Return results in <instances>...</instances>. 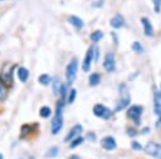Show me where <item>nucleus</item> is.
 <instances>
[{
    "instance_id": "obj_1",
    "label": "nucleus",
    "mask_w": 161,
    "mask_h": 159,
    "mask_svg": "<svg viewBox=\"0 0 161 159\" xmlns=\"http://www.w3.org/2000/svg\"><path fill=\"white\" fill-rule=\"evenodd\" d=\"M63 108H64V100L59 99V101H57L55 115L52 119V134H58L63 128Z\"/></svg>"
},
{
    "instance_id": "obj_2",
    "label": "nucleus",
    "mask_w": 161,
    "mask_h": 159,
    "mask_svg": "<svg viewBox=\"0 0 161 159\" xmlns=\"http://www.w3.org/2000/svg\"><path fill=\"white\" fill-rule=\"evenodd\" d=\"M15 69V65H9V63H5L3 65V69H1V73H0V80L6 85V86H10L13 85V71Z\"/></svg>"
},
{
    "instance_id": "obj_3",
    "label": "nucleus",
    "mask_w": 161,
    "mask_h": 159,
    "mask_svg": "<svg viewBox=\"0 0 161 159\" xmlns=\"http://www.w3.org/2000/svg\"><path fill=\"white\" fill-rule=\"evenodd\" d=\"M77 71H78V60L75 58H73L68 65H67V69H65V79L68 81V84H72L77 76Z\"/></svg>"
},
{
    "instance_id": "obj_4",
    "label": "nucleus",
    "mask_w": 161,
    "mask_h": 159,
    "mask_svg": "<svg viewBox=\"0 0 161 159\" xmlns=\"http://www.w3.org/2000/svg\"><path fill=\"white\" fill-rule=\"evenodd\" d=\"M143 108L141 105H131L127 109V116L135 123V124H140L141 123V115H142Z\"/></svg>"
},
{
    "instance_id": "obj_5",
    "label": "nucleus",
    "mask_w": 161,
    "mask_h": 159,
    "mask_svg": "<svg viewBox=\"0 0 161 159\" xmlns=\"http://www.w3.org/2000/svg\"><path fill=\"white\" fill-rule=\"evenodd\" d=\"M93 114H94L97 118H102V119L107 120V119H109L112 111H111L107 106H104L103 104H96V105L93 106Z\"/></svg>"
},
{
    "instance_id": "obj_6",
    "label": "nucleus",
    "mask_w": 161,
    "mask_h": 159,
    "mask_svg": "<svg viewBox=\"0 0 161 159\" xmlns=\"http://www.w3.org/2000/svg\"><path fill=\"white\" fill-rule=\"evenodd\" d=\"M103 68L107 71H114V69H116V60H114L113 53H106L104 60H103Z\"/></svg>"
},
{
    "instance_id": "obj_7",
    "label": "nucleus",
    "mask_w": 161,
    "mask_h": 159,
    "mask_svg": "<svg viewBox=\"0 0 161 159\" xmlns=\"http://www.w3.org/2000/svg\"><path fill=\"white\" fill-rule=\"evenodd\" d=\"M93 60H94V56H93V46H92L86 53V56H84V60H83V64H82L83 71H88L91 69V65H92Z\"/></svg>"
},
{
    "instance_id": "obj_8",
    "label": "nucleus",
    "mask_w": 161,
    "mask_h": 159,
    "mask_svg": "<svg viewBox=\"0 0 161 159\" xmlns=\"http://www.w3.org/2000/svg\"><path fill=\"white\" fill-rule=\"evenodd\" d=\"M101 145L106 150H114L117 148V143L113 136H104L101 139Z\"/></svg>"
},
{
    "instance_id": "obj_9",
    "label": "nucleus",
    "mask_w": 161,
    "mask_h": 159,
    "mask_svg": "<svg viewBox=\"0 0 161 159\" xmlns=\"http://www.w3.org/2000/svg\"><path fill=\"white\" fill-rule=\"evenodd\" d=\"M80 131H82V125H80V124H75V125H74V126H73V128L69 130V133L65 135L64 141H65V143L72 141L73 139H75L77 136H79Z\"/></svg>"
},
{
    "instance_id": "obj_10",
    "label": "nucleus",
    "mask_w": 161,
    "mask_h": 159,
    "mask_svg": "<svg viewBox=\"0 0 161 159\" xmlns=\"http://www.w3.org/2000/svg\"><path fill=\"white\" fill-rule=\"evenodd\" d=\"M141 23L143 26V33L146 36H152L153 35V26L151 24V21L147 18H141Z\"/></svg>"
},
{
    "instance_id": "obj_11",
    "label": "nucleus",
    "mask_w": 161,
    "mask_h": 159,
    "mask_svg": "<svg viewBox=\"0 0 161 159\" xmlns=\"http://www.w3.org/2000/svg\"><path fill=\"white\" fill-rule=\"evenodd\" d=\"M157 149H158V144H157V143H153V141H148V143L145 145V148H143L145 153H146L147 155H151V156H155V155H156Z\"/></svg>"
},
{
    "instance_id": "obj_12",
    "label": "nucleus",
    "mask_w": 161,
    "mask_h": 159,
    "mask_svg": "<svg viewBox=\"0 0 161 159\" xmlns=\"http://www.w3.org/2000/svg\"><path fill=\"white\" fill-rule=\"evenodd\" d=\"M68 23L69 24H72L75 29H78V30H80L82 28H83V20L80 19V18H78V16H75V15H69L68 16Z\"/></svg>"
},
{
    "instance_id": "obj_13",
    "label": "nucleus",
    "mask_w": 161,
    "mask_h": 159,
    "mask_svg": "<svg viewBox=\"0 0 161 159\" xmlns=\"http://www.w3.org/2000/svg\"><path fill=\"white\" fill-rule=\"evenodd\" d=\"M153 108H155V113L157 115H161V93L160 91H155V95H153Z\"/></svg>"
},
{
    "instance_id": "obj_14",
    "label": "nucleus",
    "mask_w": 161,
    "mask_h": 159,
    "mask_svg": "<svg viewBox=\"0 0 161 159\" xmlns=\"http://www.w3.org/2000/svg\"><path fill=\"white\" fill-rule=\"evenodd\" d=\"M125 25V19L121 16V15H114L112 19H111V26L113 28V29H119V28H122Z\"/></svg>"
},
{
    "instance_id": "obj_15",
    "label": "nucleus",
    "mask_w": 161,
    "mask_h": 159,
    "mask_svg": "<svg viewBox=\"0 0 161 159\" xmlns=\"http://www.w3.org/2000/svg\"><path fill=\"white\" fill-rule=\"evenodd\" d=\"M130 105V96L128 95H125L122 99H119V103L116 105V108H114V111L117 113V111H121V110H123L125 108H127Z\"/></svg>"
},
{
    "instance_id": "obj_16",
    "label": "nucleus",
    "mask_w": 161,
    "mask_h": 159,
    "mask_svg": "<svg viewBox=\"0 0 161 159\" xmlns=\"http://www.w3.org/2000/svg\"><path fill=\"white\" fill-rule=\"evenodd\" d=\"M18 78H19L20 81L25 83L26 79L29 78V71H28V69L24 68V66H20V68L18 69Z\"/></svg>"
},
{
    "instance_id": "obj_17",
    "label": "nucleus",
    "mask_w": 161,
    "mask_h": 159,
    "mask_svg": "<svg viewBox=\"0 0 161 159\" xmlns=\"http://www.w3.org/2000/svg\"><path fill=\"white\" fill-rule=\"evenodd\" d=\"M99 81H101V75H99L98 73H92V74L89 75V78H88V84H89L91 86L98 85Z\"/></svg>"
},
{
    "instance_id": "obj_18",
    "label": "nucleus",
    "mask_w": 161,
    "mask_h": 159,
    "mask_svg": "<svg viewBox=\"0 0 161 159\" xmlns=\"http://www.w3.org/2000/svg\"><path fill=\"white\" fill-rule=\"evenodd\" d=\"M62 83H60V80L58 79V78H54L53 79V94L54 95H59V93H60V88H62Z\"/></svg>"
},
{
    "instance_id": "obj_19",
    "label": "nucleus",
    "mask_w": 161,
    "mask_h": 159,
    "mask_svg": "<svg viewBox=\"0 0 161 159\" xmlns=\"http://www.w3.org/2000/svg\"><path fill=\"white\" fill-rule=\"evenodd\" d=\"M102 38H103V33H102L101 30H94V31L91 33V35H89V39H91L93 43L99 41Z\"/></svg>"
},
{
    "instance_id": "obj_20",
    "label": "nucleus",
    "mask_w": 161,
    "mask_h": 159,
    "mask_svg": "<svg viewBox=\"0 0 161 159\" xmlns=\"http://www.w3.org/2000/svg\"><path fill=\"white\" fill-rule=\"evenodd\" d=\"M50 114H52V109H50L49 106H42V108L39 109V115H40L42 118H49Z\"/></svg>"
},
{
    "instance_id": "obj_21",
    "label": "nucleus",
    "mask_w": 161,
    "mask_h": 159,
    "mask_svg": "<svg viewBox=\"0 0 161 159\" xmlns=\"http://www.w3.org/2000/svg\"><path fill=\"white\" fill-rule=\"evenodd\" d=\"M38 81H39L42 85H48V84L52 81V79H50V76H49L48 74H42V75L38 76Z\"/></svg>"
},
{
    "instance_id": "obj_22",
    "label": "nucleus",
    "mask_w": 161,
    "mask_h": 159,
    "mask_svg": "<svg viewBox=\"0 0 161 159\" xmlns=\"http://www.w3.org/2000/svg\"><path fill=\"white\" fill-rule=\"evenodd\" d=\"M6 95H8L6 85L0 80V100H5L6 99Z\"/></svg>"
},
{
    "instance_id": "obj_23",
    "label": "nucleus",
    "mask_w": 161,
    "mask_h": 159,
    "mask_svg": "<svg viewBox=\"0 0 161 159\" xmlns=\"http://www.w3.org/2000/svg\"><path fill=\"white\" fill-rule=\"evenodd\" d=\"M132 50L135 53H137V54H142L143 53V46H142V44L140 41H135L132 44Z\"/></svg>"
},
{
    "instance_id": "obj_24",
    "label": "nucleus",
    "mask_w": 161,
    "mask_h": 159,
    "mask_svg": "<svg viewBox=\"0 0 161 159\" xmlns=\"http://www.w3.org/2000/svg\"><path fill=\"white\" fill-rule=\"evenodd\" d=\"M75 96H77V90L75 89H70L69 90V94H68V98H67L68 104H72L75 100Z\"/></svg>"
},
{
    "instance_id": "obj_25",
    "label": "nucleus",
    "mask_w": 161,
    "mask_h": 159,
    "mask_svg": "<svg viewBox=\"0 0 161 159\" xmlns=\"http://www.w3.org/2000/svg\"><path fill=\"white\" fill-rule=\"evenodd\" d=\"M83 140H84V138H82V136H77L75 139H73L72 141H70V148H75V146H78V145H80L82 143H83Z\"/></svg>"
},
{
    "instance_id": "obj_26",
    "label": "nucleus",
    "mask_w": 161,
    "mask_h": 159,
    "mask_svg": "<svg viewBox=\"0 0 161 159\" xmlns=\"http://www.w3.org/2000/svg\"><path fill=\"white\" fill-rule=\"evenodd\" d=\"M58 153H59V148H58V146H52V148L47 151V156L53 158V156H55Z\"/></svg>"
},
{
    "instance_id": "obj_27",
    "label": "nucleus",
    "mask_w": 161,
    "mask_h": 159,
    "mask_svg": "<svg viewBox=\"0 0 161 159\" xmlns=\"http://www.w3.org/2000/svg\"><path fill=\"white\" fill-rule=\"evenodd\" d=\"M151 1L153 4L155 13H160V10H161V0H151Z\"/></svg>"
},
{
    "instance_id": "obj_28",
    "label": "nucleus",
    "mask_w": 161,
    "mask_h": 159,
    "mask_svg": "<svg viewBox=\"0 0 161 159\" xmlns=\"http://www.w3.org/2000/svg\"><path fill=\"white\" fill-rule=\"evenodd\" d=\"M65 94H67V85H62V88H60V93H59V95H60V99L62 100H64L65 99Z\"/></svg>"
},
{
    "instance_id": "obj_29",
    "label": "nucleus",
    "mask_w": 161,
    "mask_h": 159,
    "mask_svg": "<svg viewBox=\"0 0 161 159\" xmlns=\"http://www.w3.org/2000/svg\"><path fill=\"white\" fill-rule=\"evenodd\" d=\"M93 56H94V61H97L99 59V50H98V48L96 45L93 46Z\"/></svg>"
},
{
    "instance_id": "obj_30",
    "label": "nucleus",
    "mask_w": 161,
    "mask_h": 159,
    "mask_svg": "<svg viewBox=\"0 0 161 159\" xmlns=\"http://www.w3.org/2000/svg\"><path fill=\"white\" fill-rule=\"evenodd\" d=\"M131 145H132V149H133V150H141V149H142V145H141L138 141H132Z\"/></svg>"
},
{
    "instance_id": "obj_31",
    "label": "nucleus",
    "mask_w": 161,
    "mask_h": 159,
    "mask_svg": "<svg viewBox=\"0 0 161 159\" xmlns=\"http://www.w3.org/2000/svg\"><path fill=\"white\" fill-rule=\"evenodd\" d=\"M126 133H127V135H130V136H135V135L137 134V130H136L135 128H128Z\"/></svg>"
},
{
    "instance_id": "obj_32",
    "label": "nucleus",
    "mask_w": 161,
    "mask_h": 159,
    "mask_svg": "<svg viewBox=\"0 0 161 159\" xmlns=\"http://www.w3.org/2000/svg\"><path fill=\"white\" fill-rule=\"evenodd\" d=\"M156 159H161V144H158V149L156 151V155H155Z\"/></svg>"
},
{
    "instance_id": "obj_33",
    "label": "nucleus",
    "mask_w": 161,
    "mask_h": 159,
    "mask_svg": "<svg viewBox=\"0 0 161 159\" xmlns=\"http://www.w3.org/2000/svg\"><path fill=\"white\" fill-rule=\"evenodd\" d=\"M156 128L161 129V115H158V119H157V121H156Z\"/></svg>"
},
{
    "instance_id": "obj_34",
    "label": "nucleus",
    "mask_w": 161,
    "mask_h": 159,
    "mask_svg": "<svg viewBox=\"0 0 161 159\" xmlns=\"http://www.w3.org/2000/svg\"><path fill=\"white\" fill-rule=\"evenodd\" d=\"M88 138H91V140H94V139H96L94 133H88Z\"/></svg>"
},
{
    "instance_id": "obj_35",
    "label": "nucleus",
    "mask_w": 161,
    "mask_h": 159,
    "mask_svg": "<svg viewBox=\"0 0 161 159\" xmlns=\"http://www.w3.org/2000/svg\"><path fill=\"white\" fill-rule=\"evenodd\" d=\"M112 36H113V40H114V44H117V36L114 33H112Z\"/></svg>"
},
{
    "instance_id": "obj_36",
    "label": "nucleus",
    "mask_w": 161,
    "mask_h": 159,
    "mask_svg": "<svg viewBox=\"0 0 161 159\" xmlns=\"http://www.w3.org/2000/svg\"><path fill=\"white\" fill-rule=\"evenodd\" d=\"M69 159H80V158H79L78 155H70V156H69Z\"/></svg>"
},
{
    "instance_id": "obj_37",
    "label": "nucleus",
    "mask_w": 161,
    "mask_h": 159,
    "mask_svg": "<svg viewBox=\"0 0 161 159\" xmlns=\"http://www.w3.org/2000/svg\"><path fill=\"white\" fill-rule=\"evenodd\" d=\"M93 5H94V6H101V5H102V1H98V3H94Z\"/></svg>"
},
{
    "instance_id": "obj_38",
    "label": "nucleus",
    "mask_w": 161,
    "mask_h": 159,
    "mask_svg": "<svg viewBox=\"0 0 161 159\" xmlns=\"http://www.w3.org/2000/svg\"><path fill=\"white\" fill-rule=\"evenodd\" d=\"M147 131H148V128H143V130H142V133H143V134H146Z\"/></svg>"
},
{
    "instance_id": "obj_39",
    "label": "nucleus",
    "mask_w": 161,
    "mask_h": 159,
    "mask_svg": "<svg viewBox=\"0 0 161 159\" xmlns=\"http://www.w3.org/2000/svg\"><path fill=\"white\" fill-rule=\"evenodd\" d=\"M0 159H3V154L1 153H0Z\"/></svg>"
},
{
    "instance_id": "obj_40",
    "label": "nucleus",
    "mask_w": 161,
    "mask_h": 159,
    "mask_svg": "<svg viewBox=\"0 0 161 159\" xmlns=\"http://www.w3.org/2000/svg\"><path fill=\"white\" fill-rule=\"evenodd\" d=\"M160 88H161V85H160Z\"/></svg>"
},
{
    "instance_id": "obj_41",
    "label": "nucleus",
    "mask_w": 161,
    "mask_h": 159,
    "mask_svg": "<svg viewBox=\"0 0 161 159\" xmlns=\"http://www.w3.org/2000/svg\"><path fill=\"white\" fill-rule=\"evenodd\" d=\"M31 159H34V158H31Z\"/></svg>"
}]
</instances>
